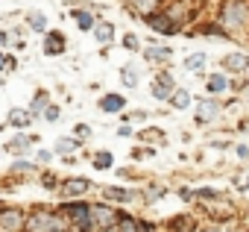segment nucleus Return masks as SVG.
<instances>
[{
    "label": "nucleus",
    "instance_id": "nucleus-1",
    "mask_svg": "<svg viewBox=\"0 0 249 232\" xmlns=\"http://www.w3.org/2000/svg\"><path fill=\"white\" fill-rule=\"evenodd\" d=\"M24 232H71L59 206H33L24 220Z\"/></svg>",
    "mask_w": 249,
    "mask_h": 232
},
{
    "label": "nucleus",
    "instance_id": "nucleus-2",
    "mask_svg": "<svg viewBox=\"0 0 249 232\" xmlns=\"http://www.w3.org/2000/svg\"><path fill=\"white\" fill-rule=\"evenodd\" d=\"M217 27L226 36H237L249 27V3L246 0H223L220 15H217Z\"/></svg>",
    "mask_w": 249,
    "mask_h": 232
},
{
    "label": "nucleus",
    "instance_id": "nucleus-3",
    "mask_svg": "<svg viewBox=\"0 0 249 232\" xmlns=\"http://www.w3.org/2000/svg\"><path fill=\"white\" fill-rule=\"evenodd\" d=\"M120 206H111L106 200H94L88 206V217H91V232H111L114 220H117Z\"/></svg>",
    "mask_w": 249,
    "mask_h": 232
},
{
    "label": "nucleus",
    "instance_id": "nucleus-4",
    "mask_svg": "<svg viewBox=\"0 0 249 232\" xmlns=\"http://www.w3.org/2000/svg\"><path fill=\"white\" fill-rule=\"evenodd\" d=\"M91 188H94V185H91L88 176H71V179H62V182H59L56 194H59L62 203H65V200H85V194H88Z\"/></svg>",
    "mask_w": 249,
    "mask_h": 232
},
{
    "label": "nucleus",
    "instance_id": "nucleus-5",
    "mask_svg": "<svg viewBox=\"0 0 249 232\" xmlns=\"http://www.w3.org/2000/svg\"><path fill=\"white\" fill-rule=\"evenodd\" d=\"M223 115V103L217 97H202L196 100V109H194V121L196 124H214Z\"/></svg>",
    "mask_w": 249,
    "mask_h": 232
},
{
    "label": "nucleus",
    "instance_id": "nucleus-6",
    "mask_svg": "<svg viewBox=\"0 0 249 232\" xmlns=\"http://www.w3.org/2000/svg\"><path fill=\"white\" fill-rule=\"evenodd\" d=\"M27 212L18 206H0V229L3 232H24Z\"/></svg>",
    "mask_w": 249,
    "mask_h": 232
},
{
    "label": "nucleus",
    "instance_id": "nucleus-7",
    "mask_svg": "<svg viewBox=\"0 0 249 232\" xmlns=\"http://www.w3.org/2000/svg\"><path fill=\"white\" fill-rule=\"evenodd\" d=\"M147 27H150L153 33H159V36H176V33L182 30V24H179L170 12H156V15H150V18H147Z\"/></svg>",
    "mask_w": 249,
    "mask_h": 232
},
{
    "label": "nucleus",
    "instance_id": "nucleus-8",
    "mask_svg": "<svg viewBox=\"0 0 249 232\" xmlns=\"http://www.w3.org/2000/svg\"><path fill=\"white\" fill-rule=\"evenodd\" d=\"M150 91H153V97H156L159 103H167L170 94L176 91V79H173V74H170V71H159L156 79H153V85H150Z\"/></svg>",
    "mask_w": 249,
    "mask_h": 232
},
{
    "label": "nucleus",
    "instance_id": "nucleus-9",
    "mask_svg": "<svg viewBox=\"0 0 249 232\" xmlns=\"http://www.w3.org/2000/svg\"><path fill=\"white\" fill-rule=\"evenodd\" d=\"M103 200L106 203H135V200H141V191H135V188H126V185H106L103 191Z\"/></svg>",
    "mask_w": 249,
    "mask_h": 232
},
{
    "label": "nucleus",
    "instance_id": "nucleus-10",
    "mask_svg": "<svg viewBox=\"0 0 249 232\" xmlns=\"http://www.w3.org/2000/svg\"><path fill=\"white\" fill-rule=\"evenodd\" d=\"M199 226V220L191 214V212H179V214H173V217H167L164 220V232H194Z\"/></svg>",
    "mask_w": 249,
    "mask_h": 232
},
{
    "label": "nucleus",
    "instance_id": "nucleus-11",
    "mask_svg": "<svg viewBox=\"0 0 249 232\" xmlns=\"http://www.w3.org/2000/svg\"><path fill=\"white\" fill-rule=\"evenodd\" d=\"M220 65H223L226 77H243L249 71V56L246 53H229V56H223Z\"/></svg>",
    "mask_w": 249,
    "mask_h": 232
},
{
    "label": "nucleus",
    "instance_id": "nucleus-12",
    "mask_svg": "<svg viewBox=\"0 0 249 232\" xmlns=\"http://www.w3.org/2000/svg\"><path fill=\"white\" fill-rule=\"evenodd\" d=\"M100 112L103 115H120L123 109H126V97H123L120 91H108V94H103L100 97Z\"/></svg>",
    "mask_w": 249,
    "mask_h": 232
},
{
    "label": "nucleus",
    "instance_id": "nucleus-13",
    "mask_svg": "<svg viewBox=\"0 0 249 232\" xmlns=\"http://www.w3.org/2000/svg\"><path fill=\"white\" fill-rule=\"evenodd\" d=\"M111 232H141V217L132 214V212H123V209H120Z\"/></svg>",
    "mask_w": 249,
    "mask_h": 232
},
{
    "label": "nucleus",
    "instance_id": "nucleus-14",
    "mask_svg": "<svg viewBox=\"0 0 249 232\" xmlns=\"http://www.w3.org/2000/svg\"><path fill=\"white\" fill-rule=\"evenodd\" d=\"M68 47H65V36L59 30H47L44 33V56H62Z\"/></svg>",
    "mask_w": 249,
    "mask_h": 232
},
{
    "label": "nucleus",
    "instance_id": "nucleus-15",
    "mask_svg": "<svg viewBox=\"0 0 249 232\" xmlns=\"http://www.w3.org/2000/svg\"><path fill=\"white\" fill-rule=\"evenodd\" d=\"M36 141H38V135H24V133H21V135H15L12 141H6L3 150H6V153H15V156H27Z\"/></svg>",
    "mask_w": 249,
    "mask_h": 232
},
{
    "label": "nucleus",
    "instance_id": "nucleus-16",
    "mask_svg": "<svg viewBox=\"0 0 249 232\" xmlns=\"http://www.w3.org/2000/svg\"><path fill=\"white\" fill-rule=\"evenodd\" d=\"M91 36H94V41H97V44L108 47V44L114 41V24H111V21H97V24H94V30H91Z\"/></svg>",
    "mask_w": 249,
    "mask_h": 232
},
{
    "label": "nucleus",
    "instance_id": "nucleus-17",
    "mask_svg": "<svg viewBox=\"0 0 249 232\" xmlns=\"http://www.w3.org/2000/svg\"><path fill=\"white\" fill-rule=\"evenodd\" d=\"M120 82L126 85V88H138V82H141V68H138L135 62L120 65Z\"/></svg>",
    "mask_w": 249,
    "mask_h": 232
},
{
    "label": "nucleus",
    "instance_id": "nucleus-18",
    "mask_svg": "<svg viewBox=\"0 0 249 232\" xmlns=\"http://www.w3.org/2000/svg\"><path fill=\"white\" fill-rule=\"evenodd\" d=\"M50 106V91H38L36 97H33V103L27 106V112H30V118H41V115H44V109Z\"/></svg>",
    "mask_w": 249,
    "mask_h": 232
},
{
    "label": "nucleus",
    "instance_id": "nucleus-19",
    "mask_svg": "<svg viewBox=\"0 0 249 232\" xmlns=\"http://www.w3.org/2000/svg\"><path fill=\"white\" fill-rule=\"evenodd\" d=\"M30 121H33V118H30V112H27V109H18V106L9 109V115H6V124L15 127V130H27Z\"/></svg>",
    "mask_w": 249,
    "mask_h": 232
},
{
    "label": "nucleus",
    "instance_id": "nucleus-20",
    "mask_svg": "<svg viewBox=\"0 0 249 232\" xmlns=\"http://www.w3.org/2000/svg\"><path fill=\"white\" fill-rule=\"evenodd\" d=\"M71 15H73L76 27H79L82 33H91V30H94V24H97V15H94L91 9H73Z\"/></svg>",
    "mask_w": 249,
    "mask_h": 232
},
{
    "label": "nucleus",
    "instance_id": "nucleus-21",
    "mask_svg": "<svg viewBox=\"0 0 249 232\" xmlns=\"http://www.w3.org/2000/svg\"><path fill=\"white\" fill-rule=\"evenodd\" d=\"M161 197H167V185H159V182H153V185H144V191H141V200H144V206H153V203H159Z\"/></svg>",
    "mask_w": 249,
    "mask_h": 232
},
{
    "label": "nucleus",
    "instance_id": "nucleus-22",
    "mask_svg": "<svg viewBox=\"0 0 249 232\" xmlns=\"http://www.w3.org/2000/svg\"><path fill=\"white\" fill-rule=\"evenodd\" d=\"M159 3H161V0H129V9L135 15H141V18H150V15H156Z\"/></svg>",
    "mask_w": 249,
    "mask_h": 232
},
{
    "label": "nucleus",
    "instance_id": "nucleus-23",
    "mask_svg": "<svg viewBox=\"0 0 249 232\" xmlns=\"http://www.w3.org/2000/svg\"><path fill=\"white\" fill-rule=\"evenodd\" d=\"M205 85H208L211 97H220V94H226V91H229V77H226L223 71H220V74H211Z\"/></svg>",
    "mask_w": 249,
    "mask_h": 232
},
{
    "label": "nucleus",
    "instance_id": "nucleus-24",
    "mask_svg": "<svg viewBox=\"0 0 249 232\" xmlns=\"http://www.w3.org/2000/svg\"><path fill=\"white\" fill-rule=\"evenodd\" d=\"M82 147V141L79 138H59L56 144H53V153H59V156H76V150Z\"/></svg>",
    "mask_w": 249,
    "mask_h": 232
},
{
    "label": "nucleus",
    "instance_id": "nucleus-25",
    "mask_svg": "<svg viewBox=\"0 0 249 232\" xmlns=\"http://www.w3.org/2000/svg\"><path fill=\"white\" fill-rule=\"evenodd\" d=\"M91 165H94V171H111V168H114L111 150H97V153L91 156Z\"/></svg>",
    "mask_w": 249,
    "mask_h": 232
},
{
    "label": "nucleus",
    "instance_id": "nucleus-26",
    "mask_svg": "<svg viewBox=\"0 0 249 232\" xmlns=\"http://www.w3.org/2000/svg\"><path fill=\"white\" fill-rule=\"evenodd\" d=\"M27 24H30V30L33 33H47V15L44 12H38V9H33V12H27Z\"/></svg>",
    "mask_w": 249,
    "mask_h": 232
},
{
    "label": "nucleus",
    "instance_id": "nucleus-27",
    "mask_svg": "<svg viewBox=\"0 0 249 232\" xmlns=\"http://www.w3.org/2000/svg\"><path fill=\"white\" fill-rule=\"evenodd\" d=\"M205 62H208L205 53H188V56H185V71H188V74H199V71L205 68Z\"/></svg>",
    "mask_w": 249,
    "mask_h": 232
},
{
    "label": "nucleus",
    "instance_id": "nucleus-28",
    "mask_svg": "<svg viewBox=\"0 0 249 232\" xmlns=\"http://www.w3.org/2000/svg\"><path fill=\"white\" fill-rule=\"evenodd\" d=\"M167 103H170L173 109H188V106H191V91L176 85V91L170 94V100H167Z\"/></svg>",
    "mask_w": 249,
    "mask_h": 232
},
{
    "label": "nucleus",
    "instance_id": "nucleus-29",
    "mask_svg": "<svg viewBox=\"0 0 249 232\" xmlns=\"http://www.w3.org/2000/svg\"><path fill=\"white\" fill-rule=\"evenodd\" d=\"M173 50L170 47H144V59L147 62H161V59H170Z\"/></svg>",
    "mask_w": 249,
    "mask_h": 232
},
{
    "label": "nucleus",
    "instance_id": "nucleus-30",
    "mask_svg": "<svg viewBox=\"0 0 249 232\" xmlns=\"http://www.w3.org/2000/svg\"><path fill=\"white\" fill-rule=\"evenodd\" d=\"M9 171H12V174H36V171H38V165H36V162H30L27 156H21L18 162H12V168H9Z\"/></svg>",
    "mask_w": 249,
    "mask_h": 232
},
{
    "label": "nucleus",
    "instance_id": "nucleus-31",
    "mask_svg": "<svg viewBox=\"0 0 249 232\" xmlns=\"http://www.w3.org/2000/svg\"><path fill=\"white\" fill-rule=\"evenodd\" d=\"M220 197H223V194H220L217 188H194V200H211V203H214V200H220Z\"/></svg>",
    "mask_w": 249,
    "mask_h": 232
},
{
    "label": "nucleus",
    "instance_id": "nucleus-32",
    "mask_svg": "<svg viewBox=\"0 0 249 232\" xmlns=\"http://www.w3.org/2000/svg\"><path fill=\"white\" fill-rule=\"evenodd\" d=\"M59 182H62V179H59L53 171H44V174H41V188H47V191H56V188H59Z\"/></svg>",
    "mask_w": 249,
    "mask_h": 232
},
{
    "label": "nucleus",
    "instance_id": "nucleus-33",
    "mask_svg": "<svg viewBox=\"0 0 249 232\" xmlns=\"http://www.w3.org/2000/svg\"><path fill=\"white\" fill-rule=\"evenodd\" d=\"M123 50L138 53V50H141V39H138L135 33H126V36H123Z\"/></svg>",
    "mask_w": 249,
    "mask_h": 232
},
{
    "label": "nucleus",
    "instance_id": "nucleus-34",
    "mask_svg": "<svg viewBox=\"0 0 249 232\" xmlns=\"http://www.w3.org/2000/svg\"><path fill=\"white\" fill-rule=\"evenodd\" d=\"M41 118H44V121H47V124H56V121H59V118H62V109H59V106H56V103H50V106H47V109H44V115H41Z\"/></svg>",
    "mask_w": 249,
    "mask_h": 232
},
{
    "label": "nucleus",
    "instance_id": "nucleus-35",
    "mask_svg": "<svg viewBox=\"0 0 249 232\" xmlns=\"http://www.w3.org/2000/svg\"><path fill=\"white\" fill-rule=\"evenodd\" d=\"M194 232H226V226L223 223H199Z\"/></svg>",
    "mask_w": 249,
    "mask_h": 232
},
{
    "label": "nucleus",
    "instance_id": "nucleus-36",
    "mask_svg": "<svg viewBox=\"0 0 249 232\" xmlns=\"http://www.w3.org/2000/svg\"><path fill=\"white\" fill-rule=\"evenodd\" d=\"M53 159H56L53 150H38V153H36V162H41V165H50Z\"/></svg>",
    "mask_w": 249,
    "mask_h": 232
},
{
    "label": "nucleus",
    "instance_id": "nucleus-37",
    "mask_svg": "<svg viewBox=\"0 0 249 232\" xmlns=\"http://www.w3.org/2000/svg\"><path fill=\"white\" fill-rule=\"evenodd\" d=\"M159 138H164L161 130H147V133H141V141H159Z\"/></svg>",
    "mask_w": 249,
    "mask_h": 232
},
{
    "label": "nucleus",
    "instance_id": "nucleus-38",
    "mask_svg": "<svg viewBox=\"0 0 249 232\" xmlns=\"http://www.w3.org/2000/svg\"><path fill=\"white\" fill-rule=\"evenodd\" d=\"M73 133L79 135V141H85V138L91 135V127H88V124H76V127H73Z\"/></svg>",
    "mask_w": 249,
    "mask_h": 232
},
{
    "label": "nucleus",
    "instance_id": "nucleus-39",
    "mask_svg": "<svg viewBox=\"0 0 249 232\" xmlns=\"http://www.w3.org/2000/svg\"><path fill=\"white\" fill-rule=\"evenodd\" d=\"M234 153H237V159H249V147H246V144H237Z\"/></svg>",
    "mask_w": 249,
    "mask_h": 232
},
{
    "label": "nucleus",
    "instance_id": "nucleus-40",
    "mask_svg": "<svg viewBox=\"0 0 249 232\" xmlns=\"http://www.w3.org/2000/svg\"><path fill=\"white\" fill-rule=\"evenodd\" d=\"M179 197H182L185 203H191V200H194V188H179Z\"/></svg>",
    "mask_w": 249,
    "mask_h": 232
},
{
    "label": "nucleus",
    "instance_id": "nucleus-41",
    "mask_svg": "<svg viewBox=\"0 0 249 232\" xmlns=\"http://www.w3.org/2000/svg\"><path fill=\"white\" fill-rule=\"evenodd\" d=\"M9 59H12V56H6V53H0V74H3V71H9Z\"/></svg>",
    "mask_w": 249,
    "mask_h": 232
},
{
    "label": "nucleus",
    "instance_id": "nucleus-42",
    "mask_svg": "<svg viewBox=\"0 0 249 232\" xmlns=\"http://www.w3.org/2000/svg\"><path fill=\"white\" fill-rule=\"evenodd\" d=\"M117 135H123V138H129V135H132V127H126V124H123V127L117 130Z\"/></svg>",
    "mask_w": 249,
    "mask_h": 232
},
{
    "label": "nucleus",
    "instance_id": "nucleus-43",
    "mask_svg": "<svg viewBox=\"0 0 249 232\" xmlns=\"http://www.w3.org/2000/svg\"><path fill=\"white\" fill-rule=\"evenodd\" d=\"M226 232H249V226H243V223H237V226H231V229H226Z\"/></svg>",
    "mask_w": 249,
    "mask_h": 232
},
{
    "label": "nucleus",
    "instance_id": "nucleus-44",
    "mask_svg": "<svg viewBox=\"0 0 249 232\" xmlns=\"http://www.w3.org/2000/svg\"><path fill=\"white\" fill-rule=\"evenodd\" d=\"M0 44H3V47L9 44V33H6V30H0Z\"/></svg>",
    "mask_w": 249,
    "mask_h": 232
},
{
    "label": "nucleus",
    "instance_id": "nucleus-45",
    "mask_svg": "<svg viewBox=\"0 0 249 232\" xmlns=\"http://www.w3.org/2000/svg\"><path fill=\"white\" fill-rule=\"evenodd\" d=\"M0 85H3V77H0Z\"/></svg>",
    "mask_w": 249,
    "mask_h": 232
},
{
    "label": "nucleus",
    "instance_id": "nucleus-46",
    "mask_svg": "<svg viewBox=\"0 0 249 232\" xmlns=\"http://www.w3.org/2000/svg\"><path fill=\"white\" fill-rule=\"evenodd\" d=\"M0 232H3V229H0Z\"/></svg>",
    "mask_w": 249,
    "mask_h": 232
}]
</instances>
